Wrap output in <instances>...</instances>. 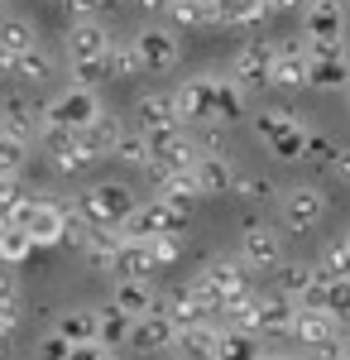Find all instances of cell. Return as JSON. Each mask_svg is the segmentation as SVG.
Returning a JSON list of instances; mask_svg holds the SVG:
<instances>
[{"instance_id": "ab89813d", "label": "cell", "mask_w": 350, "mask_h": 360, "mask_svg": "<svg viewBox=\"0 0 350 360\" xmlns=\"http://www.w3.org/2000/svg\"><path fill=\"white\" fill-rule=\"evenodd\" d=\"M106 77H144V68H139V53H135V44H110V53H106Z\"/></svg>"}, {"instance_id": "d590c367", "label": "cell", "mask_w": 350, "mask_h": 360, "mask_svg": "<svg viewBox=\"0 0 350 360\" xmlns=\"http://www.w3.org/2000/svg\"><path fill=\"white\" fill-rule=\"evenodd\" d=\"M96 341H101L106 351L125 346V341H130V317L115 312V307H101V312H96Z\"/></svg>"}, {"instance_id": "9c48e42d", "label": "cell", "mask_w": 350, "mask_h": 360, "mask_svg": "<svg viewBox=\"0 0 350 360\" xmlns=\"http://www.w3.org/2000/svg\"><path fill=\"white\" fill-rule=\"evenodd\" d=\"M326 217V193L317 183H293L288 193L278 197V221L283 231H312Z\"/></svg>"}, {"instance_id": "7bdbcfd3", "label": "cell", "mask_w": 350, "mask_h": 360, "mask_svg": "<svg viewBox=\"0 0 350 360\" xmlns=\"http://www.w3.org/2000/svg\"><path fill=\"white\" fill-rule=\"evenodd\" d=\"M149 255H154V269H168V264H178V255H183V236H173V231H159V236H149Z\"/></svg>"}, {"instance_id": "e0dca14e", "label": "cell", "mask_w": 350, "mask_h": 360, "mask_svg": "<svg viewBox=\"0 0 350 360\" xmlns=\"http://www.w3.org/2000/svg\"><path fill=\"white\" fill-rule=\"evenodd\" d=\"M159 307L173 317V327H197V322H212V303L197 293V283H178L159 298Z\"/></svg>"}, {"instance_id": "f5cc1de1", "label": "cell", "mask_w": 350, "mask_h": 360, "mask_svg": "<svg viewBox=\"0 0 350 360\" xmlns=\"http://www.w3.org/2000/svg\"><path fill=\"white\" fill-rule=\"evenodd\" d=\"M254 360H297V356H288V351H259Z\"/></svg>"}, {"instance_id": "11a10c76", "label": "cell", "mask_w": 350, "mask_h": 360, "mask_svg": "<svg viewBox=\"0 0 350 360\" xmlns=\"http://www.w3.org/2000/svg\"><path fill=\"white\" fill-rule=\"evenodd\" d=\"M341 356L350 360V332H341Z\"/></svg>"}, {"instance_id": "3957f363", "label": "cell", "mask_w": 350, "mask_h": 360, "mask_svg": "<svg viewBox=\"0 0 350 360\" xmlns=\"http://www.w3.org/2000/svg\"><path fill=\"white\" fill-rule=\"evenodd\" d=\"M5 226H20L29 240H34V250H39V245H63L67 202H48V197H34V193H29L25 202H15V207H10Z\"/></svg>"}, {"instance_id": "6da1fadb", "label": "cell", "mask_w": 350, "mask_h": 360, "mask_svg": "<svg viewBox=\"0 0 350 360\" xmlns=\"http://www.w3.org/2000/svg\"><path fill=\"white\" fill-rule=\"evenodd\" d=\"M101 111H106V106H101L96 86L72 82V86H63V91H53V96L39 106V135H77V130H86Z\"/></svg>"}, {"instance_id": "f907efd6", "label": "cell", "mask_w": 350, "mask_h": 360, "mask_svg": "<svg viewBox=\"0 0 350 360\" xmlns=\"http://www.w3.org/2000/svg\"><path fill=\"white\" fill-rule=\"evenodd\" d=\"M67 360H110V351L101 346V341H82V346L67 351Z\"/></svg>"}, {"instance_id": "52a82bcc", "label": "cell", "mask_w": 350, "mask_h": 360, "mask_svg": "<svg viewBox=\"0 0 350 360\" xmlns=\"http://www.w3.org/2000/svg\"><path fill=\"white\" fill-rule=\"evenodd\" d=\"M130 44H135L144 72H173V68L183 63V34L168 29V25H144Z\"/></svg>"}, {"instance_id": "f1b7e54d", "label": "cell", "mask_w": 350, "mask_h": 360, "mask_svg": "<svg viewBox=\"0 0 350 360\" xmlns=\"http://www.w3.org/2000/svg\"><path fill=\"white\" fill-rule=\"evenodd\" d=\"M125 240H149V236H159L163 231V207H159V197H149V202H135V212L125 217V221L115 226Z\"/></svg>"}, {"instance_id": "ffe728a7", "label": "cell", "mask_w": 350, "mask_h": 360, "mask_svg": "<svg viewBox=\"0 0 350 360\" xmlns=\"http://www.w3.org/2000/svg\"><path fill=\"white\" fill-rule=\"evenodd\" d=\"M110 307L125 312V317L135 322V317H144V312L159 307V293H154L149 278H115V288H110Z\"/></svg>"}, {"instance_id": "8992f818", "label": "cell", "mask_w": 350, "mask_h": 360, "mask_svg": "<svg viewBox=\"0 0 350 360\" xmlns=\"http://www.w3.org/2000/svg\"><path fill=\"white\" fill-rule=\"evenodd\" d=\"M135 202H139L135 188H125V183L106 178V183H91V188H86V193H82L72 207H77V212H82L91 226H110V231H115V226L135 212Z\"/></svg>"}, {"instance_id": "5bb4252c", "label": "cell", "mask_w": 350, "mask_h": 360, "mask_svg": "<svg viewBox=\"0 0 350 360\" xmlns=\"http://www.w3.org/2000/svg\"><path fill=\"white\" fill-rule=\"evenodd\" d=\"M135 130L139 135H173V130H183V120H178V106H173V91H144L135 101Z\"/></svg>"}, {"instance_id": "44dd1931", "label": "cell", "mask_w": 350, "mask_h": 360, "mask_svg": "<svg viewBox=\"0 0 350 360\" xmlns=\"http://www.w3.org/2000/svg\"><path fill=\"white\" fill-rule=\"evenodd\" d=\"M39 139L48 144V164H53V173H63V178H72V173H86V168L96 164L77 135H39Z\"/></svg>"}, {"instance_id": "4fadbf2b", "label": "cell", "mask_w": 350, "mask_h": 360, "mask_svg": "<svg viewBox=\"0 0 350 360\" xmlns=\"http://www.w3.org/2000/svg\"><path fill=\"white\" fill-rule=\"evenodd\" d=\"M283 259V236L269 221H249L240 231V264L245 269H273Z\"/></svg>"}, {"instance_id": "816d5d0a", "label": "cell", "mask_w": 350, "mask_h": 360, "mask_svg": "<svg viewBox=\"0 0 350 360\" xmlns=\"http://www.w3.org/2000/svg\"><path fill=\"white\" fill-rule=\"evenodd\" d=\"M331 178L350 183V149H341V144H336V159H331Z\"/></svg>"}, {"instance_id": "9f6ffc18", "label": "cell", "mask_w": 350, "mask_h": 360, "mask_svg": "<svg viewBox=\"0 0 350 360\" xmlns=\"http://www.w3.org/2000/svg\"><path fill=\"white\" fill-rule=\"evenodd\" d=\"M5 5H10V0H0V15H5Z\"/></svg>"}, {"instance_id": "2e32d148", "label": "cell", "mask_w": 350, "mask_h": 360, "mask_svg": "<svg viewBox=\"0 0 350 360\" xmlns=\"http://www.w3.org/2000/svg\"><path fill=\"white\" fill-rule=\"evenodd\" d=\"M288 336H293L297 346L317 351V346H326V341H336V336H341V317H331L326 307H297Z\"/></svg>"}, {"instance_id": "bcb514c9", "label": "cell", "mask_w": 350, "mask_h": 360, "mask_svg": "<svg viewBox=\"0 0 350 360\" xmlns=\"http://www.w3.org/2000/svg\"><path fill=\"white\" fill-rule=\"evenodd\" d=\"M231 193H240L245 202H264V197H273V183L264 178V173H235Z\"/></svg>"}, {"instance_id": "e575fe53", "label": "cell", "mask_w": 350, "mask_h": 360, "mask_svg": "<svg viewBox=\"0 0 350 360\" xmlns=\"http://www.w3.org/2000/svg\"><path fill=\"white\" fill-rule=\"evenodd\" d=\"M216 10H221V25H264L269 20V10H264V0H216Z\"/></svg>"}, {"instance_id": "8fae6325", "label": "cell", "mask_w": 350, "mask_h": 360, "mask_svg": "<svg viewBox=\"0 0 350 360\" xmlns=\"http://www.w3.org/2000/svg\"><path fill=\"white\" fill-rule=\"evenodd\" d=\"M192 283H197V293H202V298L212 303V312H216L226 298H235V293L249 288V269H245L240 259H212Z\"/></svg>"}, {"instance_id": "91938a15", "label": "cell", "mask_w": 350, "mask_h": 360, "mask_svg": "<svg viewBox=\"0 0 350 360\" xmlns=\"http://www.w3.org/2000/svg\"><path fill=\"white\" fill-rule=\"evenodd\" d=\"M346 245H350V236H346Z\"/></svg>"}, {"instance_id": "836d02e7", "label": "cell", "mask_w": 350, "mask_h": 360, "mask_svg": "<svg viewBox=\"0 0 350 360\" xmlns=\"http://www.w3.org/2000/svg\"><path fill=\"white\" fill-rule=\"evenodd\" d=\"M240 111H245V91L231 82V77L216 72V125H235Z\"/></svg>"}, {"instance_id": "603a6c76", "label": "cell", "mask_w": 350, "mask_h": 360, "mask_svg": "<svg viewBox=\"0 0 350 360\" xmlns=\"http://www.w3.org/2000/svg\"><path fill=\"white\" fill-rule=\"evenodd\" d=\"M307 86H317V91H346L350 86V58L346 53H312V63H307Z\"/></svg>"}, {"instance_id": "f6af8a7d", "label": "cell", "mask_w": 350, "mask_h": 360, "mask_svg": "<svg viewBox=\"0 0 350 360\" xmlns=\"http://www.w3.org/2000/svg\"><path fill=\"white\" fill-rule=\"evenodd\" d=\"M322 307L331 312V317H350V278H326Z\"/></svg>"}, {"instance_id": "d6a6232c", "label": "cell", "mask_w": 350, "mask_h": 360, "mask_svg": "<svg viewBox=\"0 0 350 360\" xmlns=\"http://www.w3.org/2000/svg\"><path fill=\"white\" fill-rule=\"evenodd\" d=\"M53 332L67 341V346H82V341H96V312H86V307H67V312H58Z\"/></svg>"}, {"instance_id": "484cf974", "label": "cell", "mask_w": 350, "mask_h": 360, "mask_svg": "<svg viewBox=\"0 0 350 360\" xmlns=\"http://www.w3.org/2000/svg\"><path fill=\"white\" fill-rule=\"evenodd\" d=\"M216 332H221V327H212V322L178 327V336H173V351H178V360H216Z\"/></svg>"}, {"instance_id": "30bf717a", "label": "cell", "mask_w": 350, "mask_h": 360, "mask_svg": "<svg viewBox=\"0 0 350 360\" xmlns=\"http://www.w3.org/2000/svg\"><path fill=\"white\" fill-rule=\"evenodd\" d=\"M173 106L183 125H207L216 120V72H197L188 82L173 86Z\"/></svg>"}, {"instance_id": "ac0fdd59", "label": "cell", "mask_w": 350, "mask_h": 360, "mask_svg": "<svg viewBox=\"0 0 350 360\" xmlns=\"http://www.w3.org/2000/svg\"><path fill=\"white\" fill-rule=\"evenodd\" d=\"M173 336H178L173 317H168L163 307H154V312H144V317L130 322V341H125V346H135V351H168Z\"/></svg>"}, {"instance_id": "ba28073f", "label": "cell", "mask_w": 350, "mask_h": 360, "mask_svg": "<svg viewBox=\"0 0 350 360\" xmlns=\"http://www.w3.org/2000/svg\"><path fill=\"white\" fill-rule=\"evenodd\" d=\"M269 68H273V39H245L231 58V82L245 96H254L259 86H269Z\"/></svg>"}, {"instance_id": "c3c4849f", "label": "cell", "mask_w": 350, "mask_h": 360, "mask_svg": "<svg viewBox=\"0 0 350 360\" xmlns=\"http://www.w3.org/2000/svg\"><path fill=\"white\" fill-rule=\"evenodd\" d=\"M302 159H312V164H322V168H331V159H336V144L326 135H317V130H307V154Z\"/></svg>"}, {"instance_id": "7402d4cb", "label": "cell", "mask_w": 350, "mask_h": 360, "mask_svg": "<svg viewBox=\"0 0 350 360\" xmlns=\"http://www.w3.org/2000/svg\"><path fill=\"white\" fill-rule=\"evenodd\" d=\"M163 25L188 34V29H202V25H221V10H216V0H168Z\"/></svg>"}, {"instance_id": "4dcf8cb0", "label": "cell", "mask_w": 350, "mask_h": 360, "mask_svg": "<svg viewBox=\"0 0 350 360\" xmlns=\"http://www.w3.org/2000/svg\"><path fill=\"white\" fill-rule=\"evenodd\" d=\"M77 250L96 269H110V259H115V250H120V231H110V226H86V236H82Z\"/></svg>"}, {"instance_id": "7dc6e473", "label": "cell", "mask_w": 350, "mask_h": 360, "mask_svg": "<svg viewBox=\"0 0 350 360\" xmlns=\"http://www.w3.org/2000/svg\"><path fill=\"white\" fill-rule=\"evenodd\" d=\"M25 197H29V188H25L20 173H5V178H0V212H5V217H10V207L25 202Z\"/></svg>"}, {"instance_id": "681fc988", "label": "cell", "mask_w": 350, "mask_h": 360, "mask_svg": "<svg viewBox=\"0 0 350 360\" xmlns=\"http://www.w3.org/2000/svg\"><path fill=\"white\" fill-rule=\"evenodd\" d=\"M67 351H72V346H67L58 332H48L44 341H39V360H67Z\"/></svg>"}, {"instance_id": "6f0895ef", "label": "cell", "mask_w": 350, "mask_h": 360, "mask_svg": "<svg viewBox=\"0 0 350 360\" xmlns=\"http://www.w3.org/2000/svg\"><path fill=\"white\" fill-rule=\"evenodd\" d=\"M53 5H63V10H67V0H53Z\"/></svg>"}, {"instance_id": "60d3db41", "label": "cell", "mask_w": 350, "mask_h": 360, "mask_svg": "<svg viewBox=\"0 0 350 360\" xmlns=\"http://www.w3.org/2000/svg\"><path fill=\"white\" fill-rule=\"evenodd\" d=\"M25 164H29V139L0 130V178H5V173H20Z\"/></svg>"}, {"instance_id": "d4e9b609", "label": "cell", "mask_w": 350, "mask_h": 360, "mask_svg": "<svg viewBox=\"0 0 350 360\" xmlns=\"http://www.w3.org/2000/svg\"><path fill=\"white\" fill-rule=\"evenodd\" d=\"M0 130H10V135L20 139H39V106L29 101V96H10V101H0Z\"/></svg>"}, {"instance_id": "74e56055", "label": "cell", "mask_w": 350, "mask_h": 360, "mask_svg": "<svg viewBox=\"0 0 350 360\" xmlns=\"http://www.w3.org/2000/svg\"><path fill=\"white\" fill-rule=\"evenodd\" d=\"M110 159H120L125 168H144V173H149V135H139V130H120Z\"/></svg>"}, {"instance_id": "7c38bea8", "label": "cell", "mask_w": 350, "mask_h": 360, "mask_svg": "<svg viewBox=\"0 0 350 360\" xmlns=\"http://www.w3.org/2000/svg\"><path fill=\"white\" fill-rule=\"evenodd\" d=\"M307 39L293 34V39H283V44H273V68H269V86L278 91H297V86H307Z\"/></svg>"}, {"instance_id": "83f0119b", "label": "cell", "mask_w": 350, "mask_h": 360, "mask_svg": "<svg viewBox=\"0 0 350 360\" xmlns=\"http://www.w3.org/2000/svg\"><path fill=\"white\" fill-rule=\"evenodd\" d=\"M110 269H115V278H149V274H154L149 240H125V236H120V250H115Z\"/></svg>"}, {"instance_id": "cb8c5ba5", "label": "cell", "mask_w": 350, "mask_h": 360, "mask_svg": "<svg viewBox=\"0 0 350 360\" xmlns=\"http://www.w3.org/2000/svg\"><path fill=\"white\" fill-rule=\"evenodd\" d=\"M5 77H15L20 86H39V82H48V77H53V53H48L44 44H34V49H25V53L10 58Z\"/></svg>"}, {"instance_id": "f35d334b", "label": "cell", "mask_w": 350, "mask_h": 360, "mask_svg": "<svg viewBox=\"0 0 350 360\" xmlns=\"http://www.w3.org/2000/svg\"><path fill=\"white\" fill-rule=\"evenodd\" d=\"M29 255H34V240H29L20 226H0V264L5 269H20Z\"/></svg>"}, {"instance_id": "680465c9", "label": "cell", "mask_w": 350, "mask_h": 360, "mask_svg": "<svg viewBox=\"0 0 350 360\" xmlns=\"http://www.w3.org/2000/svg\"><path fill=\"white\" fill-rule=\"evenodd\" d=\"M0 226H5V212H0Z\"/></svg>"}, {"instance_id": "f546056e", "label": "cell", "mask_w": 350, "mask_h": 360, "mask_svg": "<svg viewBox=\"0 0 350 360\" xmlns=\"http://www.w3.org/2000/svg\"><path fill=\"white\" fill-rule=\"evenodd\" d=\"M34 44H39V25H34L29 15H0V53L5 58L25 53Z\"/></svg>"}, {"instance_id": "1f68e13d", "label": "cell", "mask_w": 350, "mask_h": 360, "mask_svg": "<svg viewBox=\"0 0 350 360\" xmlns=\"http://www.w3.org/2000/svg\"><path fill=\"white\" fill-rule=\"evenodd\" d=\"M264 351L254 332H240V327H221L216 332V360H254Z\"/></svg>"}, {"instance_id": "db71d44e", "label": "cell", "mask_w": 350, "mask_h": 360, "mask_svg": "<svg viewBox=\"0 0 350 360\" xmlns=\"http://www.w3.org/2000/svg\"><path fill=\"white\" fill-rule=\"evenodd\" d=\"M135 5H144V10H163L168 0H135Z\"/></svg>"}, {"instance_id": "ee69618b", "label": "cell", "mask_w": 350, "mask_h": 360, "mask_svg": "<svg viewBox=\"0 0 350 360\" xmlns=\"http://www.w3.org/2000/svg\"><path fill=\"white\" fill-rule=\"evenodd\" d=\"M317 269H322L326 278H350V245H346V240L326 245V250H322V259H317Z\"/></svg>"}, {"instance_id": "8d00e7d4", "label": "cell", "mask_w": 350, "mask_h": 360, "mask_svg": "<svg viewBox=\"0 0 350 360\" xmlns=\"http://www.w3.org/2000/svg\"><path fill=\"white\" fill-rule=\"evenodd\" d=\"M317 278H322L317 264H288V269L278 274V293H283V298H293V303H302V298H307V288H312Z\"/></svg>"}, {"instance_id": "277c9868", "label": "cell", "mask_w": 350, "mask_h": 360, "mask_svg": "<svg viewBox=\"0 0 350 360\" xmlns=\"http://www.w3.org/2000/svg\"><path fill=\"white\" fill-rule=\"evenodd\" d=\"M254 139L269 154H278L283 164H302V154H307V125L293 111H259L254 115Z\"/></svg>"}, {"instance_id": "9a60e30c", "label": "cell", "mask_w": 350, "mask_h": 360, "mask_svg": "<svg viewBox=\"0 0 350 360\" xmlns=\"http://www.w3.org/2000/svg\"><path fill=\"white\" fill-rule=\"evenodd\" d=\"M293 312L297 303L293 298H283V293H254V317H249V332L259 336H288L293 327Z\"/></svg>"}, {"instance_id": "5b68a950", "label": "cell", "mask_w": 350, "mask_h": 360, "mask_svg": "<svg viewBox=\"0 0 350 360\" xmlns=\"http://www.w3.org/2000/svg\"><path fill=\"white\" fill-rule=\"evenodd\" d=\"M302 39L307 53H346V5L341 0L302 5Z\"/></svg>"}, {"instance_id": "b9f144b4", "label": "cell", "mask_w": 350, "mask_h": 360, "mask_svg": "<svg viewBox=\"0 0 350 360\" xmlns=\"http://www.w3.org/2000/svg\"><path fill=\"white\" fill-rule=\"evenodd\" d=\"M216 312L226 317V327H240V332H249V317H254V293L245 288V293H235V298H226Z\"/></svg>"}, {"instance_id": "7a4b0ae2", "label": "cell", "mask_w": 350, "mask_h": 360, "mask_svg": "<svg viewBox=\"0 0 350 360\" xmlns=\"http://www.w3.org/2000/svg\"><path fill=\"white\" fill-rule=\"evenodd\" d=\"M110 29L101 20H72L67 34H63V58L72 68V77L86 86H96L106 77V53H110Z\"/></svg>"}, {"instance_id": "4316f807", "label": "cell", "mask_w": 350, "mask_h": 360, "mask_svg": "<svg viewBox=\"0 0 350 360\" xmlns=\"http://www.w3.org/2000/svg\"><path fill=\"white\" fill-rule=\"evenodd\" d=\"M120 130H125V125H120L110 111H101L91 125H86V130H77V139L86 144V154L101 164V159H110V154H115V139H120Z\"/></svg>"}, {"instance_id": "d6986e66", "label": "cell", "mask_w": 350, "mask_h": 360, "mask_svg": "<svg viewBox=\"0 0 350 360\" xmlns=\"http://www.w3.org/2000/svg\"><path fill=\"white\" fill-rule=\"evenodd\" d=\"M192 183H197V197H226L231 183H235V164L226 154H197Z\"/></svg>"}]
</instances>
